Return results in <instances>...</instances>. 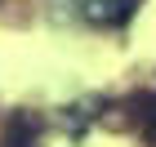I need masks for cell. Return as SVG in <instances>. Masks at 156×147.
Listing matches in <instances>:
<instances>
[{"label": "cell", "instance_id": "cell-1", "mask_svg": "<svg viewBox=\"0 0 156 147\" xmlns=\"http://www.w3.org/2000/svg\"><path fill=\"white\" fill-rule=\"evenodd\" d=\"M129 13H134V0H89L85 5L89 23H125Z\"/></svg>", "mask_w": 156, "mask_h": 147}, {"label": "cell", "instance_id": "cell-2", "mask_svg": "<svg viewBox=\"0 0 156 147\" xmlns=\"http://www.w3.org/2000/svg\"><path fill=\"white\" fill-rule=\"evenodd\" d=\"M36 143V125H31V116H13L9 129H5V138H0V147H31Z\"/></svg>", "mask_w": 156, "mask_h": 147}, {"label": "cell", "instance_id": "cell-3", "mask_svg": "<svg viewBox=\"0 0 156 147\" xmlns=\"http://www.w3.org/2000/svg\"><path fill=\"white\" fill-rule=\"evenodd\" d=\"M129 107L138 111V121H143V138H147V143H156V94H138Z\"/></svg>", "mask_w": 156, "mask_h": 147}]
</instances>
